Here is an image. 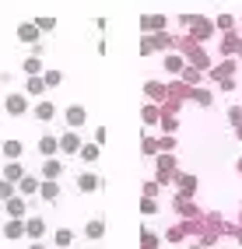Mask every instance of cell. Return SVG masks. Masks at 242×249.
Returning <instances> with one entry per match:
<instances>
[{"label":"cell","mask_w":242,"mask_h":249,"mask_svg":"<svg viewBox=\"0 0 242 249\" xmlns=\"http://www.w3.org/2000/svg\"><path fill=\"white\" fill-rule=\"evenodd\" d=\"M4 112H7V116H28V112H32L28 95H25V91H7V98H4Z\"/></svg>","instance_id":"cell-4"},{"label":"cell","mask_w":242,"mask_h":249,"mask_svg":"<svg viewBox=\"0 0 242 249\" xmlns=\"http://www.w3.org/2000/svg\"><path fill=\"white\" fill-rule=\"evenodd\" d=\"M204 71H197V67H183V74H179V81H183V85L186 88H204Z\"/></svg>","instance_id":"cell-25"},{"label":"cell","mask_w":242,"mask_h":249,"mask_svg":"<svg viewBox=\"0 0 242 249\" xmlns=\"http://www.w3.org/2000/svg\"><path fill=\"white\" fill-rule=\"evenodd\" d=\"M155 172L175 176V172H179V155H155Z\"/></svg>","instance_id":"cell-17"},{"label":"cell","mask_w":242,"mask_h":249,"mask_svg":"<svg viewBox=\"0 0 242 249\" xmlns=\"http://www.w3.org/2000/svg\"><path fill=\"white\" fill-rule=\"evenodd\" d=\"M190 102H197V106H204V109H211V106H214V91H207V88H193V91H190Z\"/></svg>","instance_id":"cell-31"},{"label":"cell","mask_w":242,"mask_h":249,"mask_svg":"<svg viewBox=\"0 0 242 249\" xmlns=\"http://www.w3.org/2000/svg\"><path fill=\"white\" fill-rule=\"evenodd\" d=\"M53 242H56L60 249H70V246H74V231H70V228H56V231H53Z\"/></svg>","instance_id":"cell-34"},{"label":"cell","mask_w":242,"mask_h":249,"mask_svg":"<svg viewBox=\"0 0 242 249\" xmlns=\"http://www.w3.org/2000/svg\"><path fill=\"white\" fill-rule=\"evenodd\" d=\"M105 141H109V130L105 126H95V147H102Z\"/></svg>","instance_id":"cell-46"},{"label":"cell","mask_w":242,"mask_h":249,"mask_svg":"<svg viewBox=\"0 0 242 249\" xmlns=\"http://www.w3.org/2000/svg\"><path fill=\"white\" fill-rule=\"evenodd\" d=\"M158 193H161V186L155 179H144L140 182V196H144V200H158Z\"/></svg>","instance_id":"cell-36"},{"label":"cell","mask_w":242,"mask_h":249,"mask_svg":"<svg viewBox=\"0 0 242 249\" xmlns=\"http://www.w3.org/2000/svg\"><path fill=\"white\" fill-rule=\"evenodd\" d=\"M60 176H63V161H60V158L42 161V172H39V179H42V182H60Z\"/></svg>","instance_id":"cell-16"},{"label":"cell","mask_w":242,"mask_h":249,"mask_svg":"<svg viewBox=\"0 0 242 249\" xmlns=\"http://www.w3.org/2000/svg\"><path fill=\"white\" fill-rule=\"evenodd\" d=\"M140 123H144V130H148V126H158V123H161V106L144 102V106H140Z\"/></svg>","instance_id":"cell-23"},{"label":"cell","mask_w":242,"mask_h":249,"mask_svg":"<svg viewBox=\"0 0 242 249\" xmlns=\"http://www.w3.org/2000/svg\"><path fill=\"white\" fill-rule=\"evenodd\" d=\"M161 67H165L172 77H179L183 74V67H186V60L179 56V53H165V60H161Z\"/></svg>","instance_id":"cell-28"},{"label":"cell","mask_w":242,"mask_h":249,"mask_svg":"<svg viewBox=\"0 0 242 249\" xmlns=\"http://www.w3.org/2000/svg\"><path fill=\"white\" fill-rule=\"evenodd\" d=\"M172 211L179 214V221H204V211L193 204V200H186V196H175V200H172Z\"/></svg>","instance_id":"cell-6"},{"label":"cell","mask_w":242,"mask_h":249,"mask_svg":"<svg viewBox=\"0 0 242 249\" xmlns=\"http://www.w3.org/2000/svg\"><path fill=\"white\" fill-rule=\"evenodd\" d=\"M190 249H200V246H190Z\"/></svg>","instance_id":"cell-54"},{"label":"cell","mask_w":242,"mask_h":249,"mask_svg":"<svg viewBox=\"0 0 242 249\" xmlns=\"http://www.w3.org/2000/svg\"><path fill=\"white\" fill-rule=\"evenodd\" d=\"M158 130H161V137H175V134H179V116H165V112H161Z\"/></svg>","instance_id":"cell-29"},{"label":"cell","mask_w":242,"mask_h":249,"mask_svg":"<svg viewBox=\"0 0 242 249\" xmlns=\"http://www.w3.org/2000/svg\"><path fill=\"white\" fill-rule=\"evenodd\" d=\"M63 120H67V130H77V126H85V120H88V109L85 106H67L63 109Z\"/></svg>","instance_id":"cell-14"},{"label":"cell","mask_w":242,"mask_h":249,"mask_svg":"<svg viewBox=\"0 0 242 249\" xmlns=\"http://www.w3.org/2000/svg\"><path fill=\"white\" fill-rule=\"evenodd\" d=\"M228 123H232V126H242V106H239V102L228 106Z\"/></svg>","instance_id":"cell-42"},{"label":"cell","mask_w":242,"mask_h":249,"mask_svg":"<svg viewBox=\"0 0 242 249\" xmlns=\"http://www.w3.org/2000/svg\"><path fill=\"white\" fill-rule=\"evenodd\" d=\"M140 249H161V239L151 228H140Z\"/></svg>","instance_id":"cell-35"},{"label":"cell","mask_w":242,"mask_h":249,"mask_svg":"<svg viewBox=\"0 0 242 249\" xmlns=\"http://www.w3.org/2000/svg\"><path fill=\"white\" fill-rule=\"evenodd\" d=\"M0 231H4V239H11V242H18V239H25V221H4L0 225Z\"/></svg>","instance_id":"cell-26"},{"label":"cell","mask_w":242,"mask_h":249,"mask_svg":"<svg viewBox=\"0 0 242 249\" xmlns=\"http://www.w3.org/2000/svg\"><path fill=\"white\" fill-rule=\"evenodd\" d=\"M235 172H239V176H242V155H239V158H235Z\"/></svg>","instance_id":"cell-48"},{"label":"cell","mask_w":242,"mask_h":249,"mask_svg":"<svg viewBox=\"0 0 242 249\" xmlns=\"http://www.w3.org/2000/svg\"><path fill=\"white\" fill-rule=\"evenodd\" d=\"M21 91H25L28 98H35V102H42L50 88H46V81H42V77H25V88H21Z\"/></svg>","instance_id":"cell-19"},{"label":"cell","mask_w":242,"mask_h":249,"mask_svg":"<svg viewBox=\"0 0 242 249\" xmlns=\"http://www.w3.org/2000/svg\"><path fill=\"white\" fill-rule=\"evenodd\" d=\"M85 239H91V242L105 239V218H102V214H95V218L85 225Z\"/></svg>","instance_id":"cell-21"},{"label":"cell","mask_w":242,"mask_h":249,"mask_svg":"<svg viewBox=\"0 0 242 249\" xmlns=\"http://www.w3.org/2000/svg\"><path fill=\"white\" fill-rule=\"evenodd\" d=\"M39 36H42V32L35 28V21H21V25H18V39H21L25 46H39Z\"/></svg>","instance_id":"cell-22"},{"label":"cell","mask_w":242,"mask_h":249,"mask_svg":"<svg viewBox=\"0 0 242 249\" xmlns=\"http://www.w3.org/2000/svg\"><path fill=\"white\" fill-rule=\"evenodd\" d=\"M155 141H158V155H175V147H179L175 137H155Z\"/></svg>","instance_id":"cell-39"},{"label":"cell","mask_w":242,"mask_h":249,"mask_svg":"<svg viewBox=\"0 0 242 249\" xmlns=\"http://www.w3.org/2000/svg\"><path fill=\"white\" fill-rule=\"evenodd\" d=\"M39 155L50 161V158H56L60 155V137H53V134H42L39 137Z\"/></svg>","instance_id":"cell-20"},{"label":"cell","mask_w":242,"mask_h":249,"mask_svg":"<svg viewBox=\"0 0 242 249\" xmlns=\"http://www.w3.org/2000/svg\"><path fill=\"white\" fill-rule=\"evenodd\" d=\"M28 249H46V242H28Z\"/></svg>","instance_id":"cell-49"},{"label":"cell","mask_w":242,"mask_h":249,"mask_svg":"<svg viewBox=\"0 0 242 249\" xmlns=\"http://www.w3.org/2000/svg\"><path fill=\"white\" fill-rule=\"evenodd\" d=\"M140 155H144V158H155V155H158V141L148 134V130L140 134Z\"/></svg>","instance_id":"cell-32"},{"label":"cell","mask_w":242,"mask_h":249,"mask_svg":"<svg viewBox=\"0 0 242 249\" xmlns=\"http://www.w3.org/2000/svg\"><path fill=\"white\" fill-rule=\"evenodd\" d=\"M235 137H239V141H242V126H235Z\"/></svg>","instance_id":"cell-51"},{"label":"cell","mask_w":242,"mask_h":249,"mask_svg":"<svg viewBox=\"0 0 242 249\" xmlns=\"http://www.w3.org/2000/svg\"><path fill=\"white\" fill-rule=\"evenodd\" d=\"M239 39H242V25H239Z\"/></svg>","instance_id":"cell-53"},{"label":"cell","mask_w":242,"mask_h":249,"mask_svg":"<svg viewBox=\"0 0 242 249\" xmlns=\"http://www.w3.org/2000/svg\"><path fill=\"white\" fill-rule=\"evenodd\" d=\"M155 53V42H151V36H140V56H151Z\"/></svg>","instance_id":"cell-45"},{"label":"cell","mask_w":242,"mask_h":249,"mask_svg":"<svg viewBox=\"0 0 242 249\" xmlns=\"http://www.w3.org/2000/svg\"><path fill=\"white\" fill-rule=\"evenodd\" d=\"M77 158L85 161L88 169H95V165H99V158H102V147H95V141H91V144H85V147H81V155H77Z\"/></svg>","instance_id":"cell-27"},{"label":"cell","mask_w":242,"mask_h":249,"mask_svg":"<svg viewBox=\"0 0 242 249\" xmlns=\"http://www.w3.org/2000/svg\"><path fill=\"white\" fill-rule=\"evenodd\" d=\"M214 32H218V28H214V18H207V14H197V21L190 25L186 36L197 42V46H204V42H211V39H214Z\"/></svg>","instance_id":"cell-1"},{"label":"cell","mask_w":242,"mask_h":249,"mask_svg":"<svg viewBox=\"0 0 242 249\" xmlns=\"http://www.w3.org/2000/svg\"><path fill=\"white\" fill-rule=\"evenodd\" d=\"M161 112H165V116H179L183 112V98H165V102H161Z\"/></svg>","instance_id":"cell-38"},{"label":"cell","mask_w":242,"mask_h":249,"mask_svg":"<svg viewBox=\"0 0 242 249\" xmlns=\"http://www.w3.org/2000/svg\"><path fill=\"white\" fill-rule=\"evenodd\" d=\"M46 231H50V225H46L42 214H28V218H25V239L28 242H42Z\"/></svg>","instance_id":"cell-7"},{"label":"cell","mask_w":242,"mask_h":249,"mask_svg":"<svg viewBox=\"0 0 242 249\" xmlns=\"http://www.w3.org/2000/svg\"><path fill=\"white\" fill-rule=\"evenodd\" d=\"M235 225H239V228H242V207H239V218H235Z\"/></svg>","instance_id":"cell-50"},{"label":"cell","mask_w":242,"mask_h":249,"mask_svg":"<svg viewBox=\"0 0 242 249\" xmlns=\"http://www.w3.org/2000/svg\"><path fill=\"white\" fill-rule=\"evenodd\" d=\"M158 211H161V204H158V200H144V196H140V214H144V218H155Z\"/></svg>","instance_id":"cell-41"},{"label":"cell","mask_w":242,"mask_h":249,"mask_svg":"<svg viewBox=\"0 0 242 249\" xmlns=\"http://www.w3.org/2000/svg\"><path fill=\"white\" fill-rule=\"evenodd\" d=\"M35 28L39 32H53L56 28V18H50V14H46V18H35Z\"/></svg>","instance_id":"cell-43"},{"label":"cell","mask_w":242,"mask_h":249,"mask_svg":"<svg viewBox=\"0 0 242 249\" xmlns=\"http://www.w3.org/2000/svg\"><path fill=\"white\" fill-rule=\"evenodd\" d=\"M32 116H35V120H42V123H50V120H56V106L50 102V98H42V102L32 106Z\"/></svg>","instance_id":"cell-24"},{"label":"cell","mask_w":242,"mask_h":249,"mask_svg":"<svg viewBox=\"0 0 242 249\" xmlns=\"http://www.w3.org/2000/svg\"><path fill=\"white\" fill-rule=\"evenodd\" d=\"M186 239V228H183V221L179 225H172L169 231H165V242H183Z\"/></svg>","instance_id":"cell-40"},{"label":"cell","mask_w":242,"mask_h":249,"mask_svg":"<svg viewBox=\"0 0 242 249\" xmlns=\"http://www.w3.org/2000/svg\"><path fill=\"white\" fill-rule=\"evenodd\" d=\"M218 49H221V60H239V53H242L239 32H225V36L218 39Z\"/></svg>","instance_id":"cell-8"},{"label":"cell","mask_w":242,"mask_h":249,"mask_svg":"<svg viewBox=\"0 0 242 249\" xmlns=\"http://www.w3.org/2000/svg\"><path fill=\"white\" fill-rule=\"evenodd\" d=\"M239 60H242V53H239Z\"/></svg>","instance_id":"cell-55"},{"label":"cell","mask_w":242,"mask_h":249,"mask_svg":"<svg viewBox=\"0 0 242 249\" xmlns=\"http://www.w3.org/2000/svg\"><path fill=\"white\" fill-rule=\"evenodd\" d=\"M169 28L165 14H140V36H158V32Z\"/></svg>","instance_id":"cell-10"},{"label":"cell","mask_w":242,"mask_h":249,"mask_svg":"<svg viewBox=\"0 0 242 249\" xmlns=\"http://www.w3.org/2000/svg\"><path fill=\"white\" fill-rule=\"evenodd\" d=\"M39 186H42V179H39L35 172H28L14 190H18V196H25V200H39Z\"/></svg>","instance_id":"cell-13"},{"label":"cell","mask_w":242,"mask_h":249,"mask_svg":"<svg viewBox=\"0 0 242 249\" xmlns=\"http://www.w3.org/2000/svg\"><path fill=\"white\" fill-rule=\"evenodd\" d=\"M235 239H239V246H242V231H239V235H235Z\"/></svg>","instance_id":"cell-52"},{"label":"cell","mask_w":242,"mask_h":249,"mask_svg":"<svg viewBox=\"0 0 242 249\" xmlns=\"http://www.w3.org/2000/svg\"><path fill=\"white\" fill-rule=\"evenodd\" d=\"M0 155H4V161H21L25 144H21V141H14V137H7L4 144H0Z\"/></svg>","instance_id":"cell-18"},{"label":"cell","mask_w":242,"mask_h":249,"mask_svg":"<svg viewBox=\"0 0 242 249\" xmlns=\"http://www.w3.org/2000/svg\"><path fill=\"white\" fill-rule=\"evenodd\" d=\"M144 98H148L151 106H161V102H165V98H169V88L161 85V81L148 77V81H144Z\"/></svg>","instance_id":"cell-12"},{"label":"cell","mask_w":242,"mask_h":249,"mask_svg":"<svg viewBox=\"0 0 242 249\" xmlns=\"http://www.w3.org/2000/svg\"><path fill=\"white\" fill-rule=\"evenodd\" d=\"M25 176H28V169H25L21 161H4V176H0L4 182H11V186H18V182H21Z\"/></svg>","instance_id":"cell-15"},{"label":"cell","mask_w":242,"mask_h":249,"mask_svg":"<svg viewBox=\"0 0 242 249\" xmlns=\"http://www.w3.org/2000/svg\"><path fill=\"white\" fill-rule=\"evenodd\" d=\"M235 74H239V60H221V63H211V71H207V81L221 85V81H235Z\"/></svg>","instance_id":"cell-2"},{"label":"cell","mask_w":242,"mask_h":249,"mask_svg":"<svg viewBox=\"0 0 242 249\" xmlns=\"http://www.w3.org/2000/svg\"><path fill=\"white\" fill-rule=\"evenodd\" d=\"M39 200L56 204L60 200V182H42V186H39Z\"/></svg>","instance_id":"cell-30"},{"label":"cell","mask_w":242,"mask_h":249,"mask_svg":"<svg viewBox=\"0 0 242 249\" xmlns=\"http://www.w3.org/2000/svg\"><path fill=\"white\" fill-rule=\"evenodd\" d=\"M74 186H77L81 193H99V190L105 186V179L95 172V169H85V172H77V176H74Z\"/></svg>","instance_id":"cell-3"},{"label":"cell","mask_w":242,"mask_h":249,"mask_svg":"<svg viewBox=\"0 0 242 249\" xmlns=\"http://www.w3.org/2000/svg\"><path fill=\"white\" fill-rule=\"evenodd\" d=\"M42 81H46V88H60V85H63V71H56V67H46Z\"/></svg>","instance_id":"cell-37"},{"label":"cell","mask_w":242,"mask_h":249,"mask_svg":"<svg viewBox=\"0 0 242 249\" xmlns=\"http://www.w3.org/2000/svg\"><path fill=\"white\" fill-rule=\"evenodd\" d=\"M200 190V179L193 172H175V196H186V200H193Z\"/></svg>","instance_id":"cell-5"},{"label":"cell","mask_w":242,"mask_h":249,"mask_svg":"<svg viewBox=\"0 0 242 249\" xmlns=\"http://www.w3.org/2000/svg\"><path fill=\"white\" fill-rule=\"evenodd\" d=\"M214 28L221 32V36H225V32H235V14H228V11L218 14V18H214Z\"/></svg>","instance_id":"cell-33"},{"label":"cell","mask_w":242,"mask_h":249,"mask_svg":"<svg viewBox=\"0 0 242 249\" xmlns=\"http://www.w3.org/2000/svg\"><path fill=\"white\" fill-rule=\"evenodd\" d=\"M193 21H197V14H179V25H183V28H190Z\"/></svg>","instance_id":"cell-47"},{"label":"cell","mask_w":242,"mask_h":249,"mask_svg":"<svg viewBox=\"0 0 242 249\" xmlns=\"http://www.w3.org/2000/svg\"><path fill=\"white\" fill-rule=\"evenodd\" d=\"M14 193H18V190H14V186H11V182H4V179H0V200H4V204H7V200H11V196H14Z\"/></svg>","instance_id":"cell-44"},{"label":"cell","mask_w":242,"mask_h":249,"mask_svg":"<svg viewBox=\"0 0 242 249\" xmlns=\"http://www.w3.org/2000/svg\"><path fill=\"white\" fill-rule=\"evenodd\" d=\"M4 211H7V218H11V221H25V218H28V214H32V207H28V200H25V196H18V193H14V196H11V200L4 204Z\"/></svg>","instance_id":"cell-11"},{"label":"cell","mask_w":242,"mask_h":249,"mask_svg":"<svg viewBox=\"0 0 242 249\" xmlns=\"http://www.w3.org/2000/svg\"><path fill=\"white\" fill-rule=\"evenodd\" d=\"M81 147H85V141H81L77 130H63V134H60V155L74 158V155H81Z\"/></svg>","instance_id":"cell-9"}]
</instances>
